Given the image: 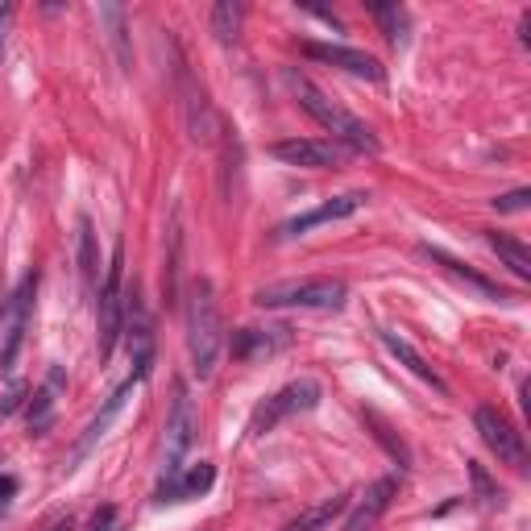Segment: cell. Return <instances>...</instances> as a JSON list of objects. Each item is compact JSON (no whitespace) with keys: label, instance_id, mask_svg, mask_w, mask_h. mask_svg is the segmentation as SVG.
I'll use <instances>...</instances> for the list:
<instances>
[{"label":"cell","instance_id":"cell-1","mask_svg":"<svg viewBox=\"0 0 531 531\" xmlns=\"http://www.w3.org/2000/svg\"><path fill=\"white\" fill-rule=\"evenodd\" d=\"M287 88L295 92V100H299L303 113L312 117L320 129L332 133V142H337L341 150H349V154H378V150H382V142L374 137V129L361 121V117H353L349 108H341L337 100H328L307 75L287 71Z\"/></svg>","mask_w":531,"mask_h":531},{"label":"cell","instance_id":"cell-2","mask_svg":"<svg viewBox=\"0 0 531 531\" xmlns=\"http://www.w3.org/2000/svg\"><path fill=\"white\" fill-rule=\"evenodd\" d=\"M187 353H191V374L200 382L216 374V361L225 353V320H220L216 287L208 278H195L187 291Z\"/></svg>","mask_w":531,"mask_h":531},{"label":"cell","instance_id":"cell-3","mask_svg":"<svg viewBox=\"0 0 531 531\" xmlns=\"http://www.w3.org/2000/svg\"><path fill=\"white\" fill-rule=\"evenodd\" d=\"M349 299V287L341 278H295V283H270L254 295L258 307L266 312H287V307H299V312H341Z\"/></svg>","mask_w":531,"mask_h":531},{"label":"cell","instance_id":"cell-4","mask_svg":"<svg viewBox=\"0 0 531 531\" xmlns=\"http://www.w3.org/2000/svg\"><path fill=\"white\" fill-rule=\"evenodd\" d=\"M96 324H100V357H113L121 332H125V245H113L104 283L96 291Z\"/></svg>","mask_w":531,"mask_h":531},{"label":"cell","instance_id":"cell-5","mask_svg":"<svg viewBox=\"0 0 531 531\" xmlns=\"http://www.w3.org/2000/svg\"><path fill=\"white\" fill-rule=\"evenodd\" d=\"M320 399H324V386L316 378H295L287 386H278L274 395L262 399L254 407V415H249V436H266V432H274L278 424H283V419L303 415V411H316Z\"/></svg>","mask_w":531,"mask_h":531},{"label":"cell","instance_id":"cell-6","mask_svg":"<svg viewBox=\"0 0 531 531\" xmlns=\"http://www.w3.org/2000/svg\"><path fill=\"white\" fill-rule=\"evenodd\" d=\"M121 337H125V349L133 361V382H146L154 370V357H158V332H154V316L137 287L125 295V332Z\"/></svg>","mask_w":531,"mask_h":531},{"label":"cell","instance_id":"cell-7","mask_svg":"<svg viewBox=\"0 0 531 531\" xmlns=\"http://www.w3.org/2000/svg\"><path fill=\"white\" fill-rule=\"evenodd\" d=\"M195 432H200V415H195L191 390L187 382H175V399H171V415H166V457H162V482L175 478V473L187 465V453L195 444Z\"/></svg>","mask_w":531,"mask_h":531},{"label":"cell","instance_id":"cell-8","mask_svg":"<svg viewBox=\"0 0 531 531\" xmlns=\"http://www.w3.org/2000/svg\"><path fill=\"white\" fill-rule=\"evenodd\" d=\"M179 75V104H183V125H187V137L191 142H200V146H212L216 142V129H220V117H216V108L204 92V83L195 79L183 63L175 67Z\"/></svg>","mask_w":531,"mask_h":531},{"label":"cell","instance_id":"cell-9","mask_svg":"<svg viewBox=\"0 0 531 531\" xmlns=\"http://www.w3.org/2000/svg\"><path fill=\"white\" fill-rule=\"evenodd\" d=\"M473 424H478V432H482V440H486V449H490L498 461H507V465H515V469L527 465V440H523V432H519L498 407L482 403L478 415H473Z\"/></svg>","mask_w":531,"mask_h":531},{"label":"cell","instance_id":"cell-10","mask_svg":"<svg viewBox=\"0 0 531 531\" xmlns=\"http://www.w3.org/2000/svg\"><path fill=\"white\" fill-rule=\"evenodd\" d=\"M270 154L299 171H332L349 158V150H341L332 137H287V142H274Z\"/></svg>","mask_w":531,"mask_h":531},{"label":"cell","instance_id":"cell-11","mask_svg":"<svg viewBox=\"0 0 531 531\" xmlns=\"http://www.w3.org/2000/svg\"><path fill=\"white\" fill-rule=\"evenodd\" d=\"M299 54H307V59H316L324 67H341L357 79L382 83V63L366 50H353V46H341V42H299Z\"/></svg>","mask_w":531,"mask_h":531},{"label":"cell","instance_id":"cell-12","mask_svg":"<svg viewBox=\"0 0 531 531\" xmlns=\"http://www.w3.org/2000/svg\"><path fill=\"white\" fill-rule=\"evenodd\" d=\"M34 295H38V274L30 270L17 283L13 291V307H9V328H5V353H0V366H5V374L17 370V353L25 345V328H30V312H34Z\"/></svg>","mask_w":531,"mask_h":531},{"label":"cell","instance_id":"cell-13","mask_svg":"<svg viewBox=\"0 0 531 531\" xmlns=\"http://www.w3.org/2000/svg\"><path fill=\"white\" fill-rule=\"evenodd\" d=\"M366 200H370L366 191H345V195H337V200H328V204H320V208H312V212L291 216L287 225L278 229V237H303V233H312V229H320V225H332V220H345V216H353V212L366 208Z\"/></svg>","mask_w":531,"mask_h":531},{"label":"cell","instance_id":"cell-14","mask_svg":"<svg viewBox=\"0 0 531 531\" xmlns=\"http://www.w3.org/2000/svg\"><path fill=\"white\" fill-rule=\"evenodd\" d=\"M287 341H291L287 328H237L233 341H225V345L237 361H266L274 353H283Z\"/></svg>","mask_w":531,"mask_h":531},{"label":"cell","instance_id":"cell-15","mask_svg":"<svg viewBox=\"0 0 531 531\" xmlns=\"http://www.w3.org/2000/svg\"><path fill=\"white\" fill-rule=\"evenodd\" d=\"M212 482H216V465H208V461H191V465H183V469L175 473V478L158 482V502L200 498V494L212 490Z\"/></svg>","mask_w":531,"mask_h":531},{"label":"cell","instance_id":"cell-16","mask_svg":"<svg viewBox=\"0 0 531 531\" xmlns=\"http://www.w3.org/2000/svg\"><path fill=\"white\" fill-rule=\"evenodd\" d=\"M67 395V370L63 366H50L46 382L38 386V395L30 403V411H25V419H30V432L42 436L50 424H54V411H59V399Z\"/></svg>","mask_w":531,"mask_h":531},{"label":"cell","instance_id":"cell-17","mask_svg":"<svg viewBox=\"0 0 531 531\" xmlns=\"http://www.w3.org/2000/svg\"><path fill=\"white\" fill-rule=\"evenodd\" d=\"M395 494H399V482L395 478H378L366 494H361V502H357V511L349 515V523H345V531H370L386 511H390V502H395Z\"/></svg>","mask_w":531,"mask_h":531},{"label":"cell","instance_id":"cell-18","mask_svg":"<svg viewBox=\"0 0 531 531\" xmlns=\"http://www.w3.org/2000/svg\"><path fill=\"white\" fill-rule=\"evenodd\" d=\"M382 345H386V353L390 357H395L399 361V366L407 370V374H415L419 382H424V386H432V390H440V395H449V382H444L432 366H428V361H424V353H419L411 341H403L399 337V332H382Z\"/></svg>","mask_w":531,"mask_h":531},{"label":"cell","instance_id":"cell-19","mask_svg":"<svg viewBox=\"0 0 531 531\" xmlns=\"http://www.w3.org/2000/svg\"><path fill=\"white\" fill-rule=\"evenodd\" d=\"M349 511V494H332V498H320L316 507L299 511L283 531H328L332 523H337L341 515Z\"/></svg>","mask_w":531,"mask_h":531},{"label":"cell","instance_id":"cell-20","mask_svg":"<svg viewBox=\"0 0 531 531\" xmlns=\"http://www.w3.org/2000/svg\"><path fill=\"white\" fill-rule=\"evenodd\" d=\"M129 395H133V378H129V382H125V386L117 390V395H108L104 411H100V415L92 419V424H88V432H83V440H79V449H75V461H79V457H88V453L96 449V444H100V436L108 432V424H113V419L121 415V407H125V399H129Z\"/></svg>","mask_w":531,"mask_h":531},{"label":"cell","instance_id":"cell-21","mask_svg":"<svg viewBox=\"0 0 531 531\" xmlns=\"http://www.w3.org/2000/svg\"><path fill=\"white\" fill-rule=\"evenodd\" d=\"M424 258H432L436 266H444L449 274H457V278H465V283L473 287V291H482V295H490V299H502V291H498V283H490L486 274H478V270H469L465 262H457L453 254H444V249H436V245H424Z\"/></svg>","mask_w":531,"mask_h":531},{"label":"cell","instance_id":"cell-22","mask_svg":"<svg viewBox=\"0 0 531 531\" xmlns=\"http://www.w3.org/2000/svg\"><path fill=\"white\" fill-rule=\"evenodd\" d=\"M79 274H83V287H88V295H96L100 291V254H96V233H92L88 216L79 220Z\"/></svg>","mask_w":531,"mask_h":531},{"label":"cell","instance_id":"cell-23","mask_svg":"<svg viewBox=\"0 0 531 531\" xmlns=\"http://www.w3.org/2000/svg\"><path fill=\"white\" fill-rule=\"evenodd\" d=\"M490 249L511 266L515 278H523V283H527V278H531V249L519 237H511V233H490Z\"/></svg>","mask_w":531,"mask_h":531},{"label":"cell","instance_id":"cell-24","mask_svg":"<svg viewBox=\"0 0 531 531\" xmlns=\"http://www.w3.org/2000/svg\"><path fill=\"white\" fill-rule=\"evenodd\" d=\"M241 21H245V9L237 5V0H220V5L212 9V34H216V42L233 46L241 38Z\"/></svg>","mask_w":531,"mask_h":531},{"label":"cell","instance_id":"cell-25","mask_svg":"<svg viewBox=\"0 0 531 531\" xmlns=\"http://www.w3.org/2000/svg\"><path fill=\"white\" fill-rule=\"evenodd\" d=\"M366 424L374 428V440L382 444V449H386L390 457L399 461V469H407V465H411V449H407V444H403V440L395 436V428H390V424H386V419H382L378 411H366Z\"/></svg>","mask_w":531,"mask_h":531},{"label":"cell","instance_id":"cell-26","mask_svg":"<svg viewBox=\"0 0 531 531\" xmlns=\"http://www.w3.org/2000/svg\"><path fill=\"white\" fill-rule=\"evenodd\" d=\"M370 13L382 25V34H386L390 46H403L407 42V9H399V5H370Z\"/></svg>","mask_w":531,"mask_h":531},{"label":"cell","instance_id":"cell-27","mask_svg":"<svg viewBox=\"0 0 531 531\" xmlns=\"http://www.w3.org/2000/svg\"><path fill=\"white\" fill-rule=\"evenodd\" d=\"M100 17L113 25V46H117V59L129 71V46H125V9L121 5H100Z\"/></svg>","mask_w":531,"mask_h":531},{"label":"cell","instance_id":"cell-28","mask_svg":"<svg viewBox=\"0 0 531 531\" xmlns=\"http://www.w3.org/2000/svg\"><path fill=\"white\" fill-rule=\"evenodd\" d=\"M469 478H473V490H478V498H482V502H498V498H502L498 482L490 478V473H486L478 461H469Z\"/></svg>","mask_w":531,"mask_h":531},{"label":"cell","instance_id":"cell-29","mask_svg":"<svg viewBox=\"0 0 531 531\" xmlns=\"http://www.w3.org/2000/svg\"><path fill=\"white\" fill-rule=\"evenodd\" d=\"M494 208H498V212H527V208H531V187H515V191H507V195H498Z\"/></svg>","mask_w":531,"mask_h":531},{"label":"cell","instance_id":"cell-30","mask_svg":"<svg viewBox=\"0 0 531 531\" xmlns=\"http://www.w3.org/2000/svg\"><path fill=\"white\" fill-rule=\"evenodd\" d=\"M88 531H121V519H117V507H100L88 523Z\"/></svg>","mask_w":531,"mask_h":531},{"label":"cell","instance_id":"cell-31","mask_svg":"<svg viewBox=\"0 0 531 531\" xmlns=\"http://www.w3.org/2000/svg\"><path fill=\"white\" fill-rule=\"evenodd\" d=\"M519 42L531 46V9H523V21H519Z\"/></svg>","mask_w":531,"mask_h":531},{"label":"cell","instance_id":"cell-32","mask_svg":"<svg viewBox=\"0 0 531 531\" xmlns=\"http://www.w3.org/2000/svg\"><path fill=\"white\" fill-rule=\"evenodd\" d=\"M9 21H13V5H0V46H5V30H9Z\"/></svg>","mask_w":531,"mask_h":531},{"label":"cell","instance_id":"cell-33","mask_svg":"<svg viewBox=\"0 0 531 531\" xmlns=\"http://www.w3.org/2000/svg\"><path fill=\"white\" fill-rule=\"evenodd\" d=\"M17 490V482L13 478H0V507H5V502H9V494Z\"/></svg>","mask_w":531,"mask_h":531},{"label":"cell","instance_id":"cell-34","mask_svg":"<svg viewBox=\"0 0 531 531\" xmlns=\"http://www.w3.org/2000/svg\"><path fill=\"white\" fill-rule=\"evenodd\" d=\"M54 531H71V523H59V527H54Z\"/></svg>","mask_w":531,"mask_h":531},{"label":"cell","instance_id":"cell-35","mask_svg":"<svg viewBox=\"0 0 531 531\" xmlns=\"http://www.w3.org/2000/svg\"><path fill=\"white\" fill-rule=\"evenodd\" d=\"M0 519H5V507H0Z\"/></svg>","mask_w":531,"mask_h":531},{"label":"cell","instance_id":"cell-36","mask_svg":"<svg viewBox=\"0 0 531 531\" xmlns=\"http://www.w3.org/2000/svg\"><path fill=\"white\" fill-rule=\"evenodd\" d=\"M0 316H5V312H0Z\"/></svg>","mask_w":531,"mask_h":531},{"label":"cell","instance_id":"cell-37","mask_svg":"<svg viewBox=\"0 0 531 531\" xmlns=\"http://www.w3.org/2000/svg\"><path fill=\"white\" fill-rule=\"evenodd\" d=\"M208 531H212V527H208Z\"/></svg>","mask_w":531,"mask_h":531}]
</instances>
